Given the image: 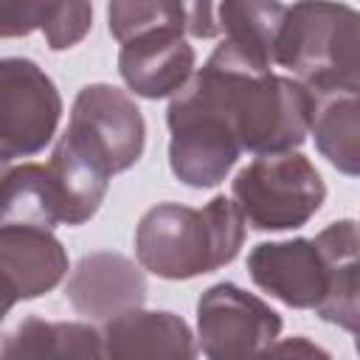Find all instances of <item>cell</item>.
<instances>
[{
    "label": "cell",
    "instance_id": "13",
    "mask_svg": "<svg viewBox=\"0 0 360 360\" xmlns=\"http://www.w3.org/2000/svg\"><path fill=\"white\" fill-rule=\"evenodd\" d=\"M0 357H56V360H98L101 329L79 321H42L25 318L6 340L0 343Z\"/></svg>",
    "mask_w": 360,
    "mask_h": 360
},
{
    "label": "cell",
    "instance_id": "3",
    "mask_svg": "<svg viewBox=\"0 0 360 360\" xmlns=\"http://www.w3.org/2000/svg\"><path fill=\"white\" fill-rule=\"evenodd\" d=\"M360 17L338 0H295L281 20L273 65L309 93L360 90Z\"/></svg>",
    "mask_w": 360,
    "mask_h": 360
},
{
    "label": "cell",
    "instance_id": "8",
    "mask_svg": "<svg viewBox=\"0 0 360 360\" xmlns=\"http://www.w3.org/2000/svg\"><path fill=\"white\" fill-rule=\"evenodd\" d=\"M281 335V315L259 295L219 281L197 301V352L214 360L264 354Z\"/></svg>",
    "mask_w": 360,
    "mask_h": 360
},
{
    "label": "cell",
    "instance_id": "6",
    "mask_svg": "<svg viewBox=\"0 0 360 360\" xmlns=\"http://www.w3.org/2000/svg\"><path fill=\"white\" fill-rule=\"evenodd\" d=\"M59 141L112 177L141 160L146 146V124L132 96H127L121 87L96 82L76 93L68 129L59 135Z\"/></svg>",
    "mask_w": 360,
    "mask_h": 360
},
{
    "label": "cell",
    "instance_id": "1",
    "mask_svg": "<svg viewBox=\"0 0 360 360\" xmlns=\"http://www.w3.org/2000/svg\"><path fill=\"white\" fill-rule=\"evenodd\" d=\"M357 222L338 219L315 239L259 242L248 253V273L259 290L292 309H315L321 321L357 335Z\"/></svg>",
    "mask_w": 360,
    "mask_h": 360
},
{
    "label": "cell",
    "instance_id": "18",
    "mask_svg": "<svg viewBox=\"0 0 360 360\" xmlns=\"http://www.w3.org/2000/svg\"><path fill=\"white\" fill-rule=\"evenodd\" d=\"M107 22L118 42L155 31H186L180 0H107Z\"/></svg>",
    "mask_w": 360,
    "mask_h": 360
},
{
    "label": "cell",
    "instance_id": "24",
    "mask_svg": "<svg viewBox=\"0 0 360 360\" xmlns=\"http://www.w3.org/2000/svg\"><path fill=\"white\" fill-rule=\"evenodd\" d=\"M0 174H3V163H0Z\"/></svg>",
    "mask_w": 360,
    "mask_h": 360
},
{
    "label": "cell",
    "instance_id": "16",
    "mask_svg": "<svg viewBox=\"0 0 360 360\" xmlns=\"http://www.w3.org/2000/svg\"><path fill=\"white\" fill-rule=\"evenodd\" d=\"M287 6L281 0H222L217 25L219 37L253 62L273 68V48Z\"/></svg>",
    "mask_w": 360,
    "mask_h": 360
},
{
    "label": "cell",
    "instance_id": "12",
    "mask_svg": "<svg viewBox=\"0 0 360 360\" xmlns=\"http://www.w3.org/2000/svg\"><path fill=\"white\" fill-rule=\"evenodd\" d=\"M101 349L104 357L112 360H132V357H169L183 360L194 357V335L188 323L166 309H127L101 326Z\"/></svg>",
    "mask_w": 360,
    "mask_h": 360
},
{
    "label": "cell",
    "instance_id": "10",
    "mask_svg": "<svg viewBox=\"0 0 360 360\" xmlns=\"http://www.w3.org/2000/svg\"><path fill=\"white\" fill-rule=\"evenodd\" d=\"M68 276V250L45 228L0 225V287L14 301L39 298Z\"/></svg>",
    "mask_w": 360,
    "mask_h": 360
},
{
    "label": "cell",
    "instance_id": "9",
    "mask_svg": "<svg viewBox=\"0 0 360 360\" xmlns=\"http://www.w3.org/2000/svg\"><path fill=\"white\" fill-rule=\"evenodd\" d=\"M65 298L79 315L104 323L127 309L143 307L146 278L132 259L98 250L76 262L65 281Z\"/></svg>",
    "mask_w": 360,
    "mask_h": 360
},
{
    "label": "cell",
    "instance_id": "5",
    "mask_svg": "<svg viewBox=\"0 0 360 360\" xmlns=\"http://www.w3.org/2000/svg\"><path fill=\"white\" fill-rule=\"evenodd\" d=\"M231 200L253 231H295L321 211L326 186L312 160L290 149L259 155L239 169Z\"/></svg>",
    "mask_w": 360,
    "mask_h": 360
},
{
    "label": "cell",
    "instance_id": "19",
    "mask_svg": "<svg viewBox=\"0 0 360 360\" xmlns=\"http://www.w3.org/2000/svg\"><path fill=\"white\" fill-rule=\"evenodd\" d=\"M39 28L51 51H68L90 34L93 3L90 0H51L42 14Z\"/></svg>",
    "mask_w": 360,
    "mask_h": 360
},
{
    "label": "cell",
    "instance_id": "4",
    "mask_svg": "<svg viewBox=\"0 0 360 360\" xmlns=\"http://www.w3.org/2000/svg\"><path fill=\"white\" fill-rule=\"evenodd\" d=\"M166 124L172 174L188 188L219 186L242 155L219 82L205 65L172 93Z\"/></svg>",
    "mask_w": 360,
    "mask_h": 360
},
{
    "label": "cell",
    "instance_id": "20",
    "mask_svg": "<svg viewBox=\"0 0 360 360\" xmlns=\"http://www.w3.org/2000/svg\"><path fill=\"white\" fill-rule=\"evenodd\" d=\"M51 0H0V39L28 37L39 28Z\"/></svg>",
    "mask_w": 360,
    "mask_h": 360
},
{
    "label": "cell",
    "instance_id": "15",
    "mask_svg": "<svg viewBox=\"0 0 360 360\" xmlns=\"http://www.w3.org/2000/svg\"><path fill=\"white\" fill-rule=\"evenodd\" d=\"M62 202L53 174L42 163H22L0 174V225H31L53 231Z\"/></svg>",
    "mask_w": 360,
    "mask_h": 360
},
{
    "label": "cell",
    "instance_id": "17",
    "mask_svg": "<svg viewBox=\"0 0 360 360\" xmlns=\"http://www.w3.org/2000/svg\"><path fill=\"white\" fill-rule=\"evenodd\" d=\"M48 169L53 174L56 191H59L62 225L90 222L107 197L110 177L104 172H98L93 163H87L84 158H79L76 152H70L62 141H56Z\"/></svg>",
    "mask_w": 360,
    "mask_h": 360
},
{
    "label": "cell",
    "instance_id": "21",
    "mask_svg": "<svg viewBox=\"0 0 360 360\" xmlns=\"http://www.w3.org/2000/svg\"><path fill=\"white\" fill-rule=\"evenodd\" d=\"M180 6H183L186 34H191L197 39H214V37H219L217 14H219L222 0H180Z\"/></svg>",
    "mask_w": 360,
    "mask_h": 360
},
{
    "label": "cell",
    "instance_id": "11",
    "mask_svg": "<svg viewBox=\"0 0 360 360\" xmlns=\"http://www.w3.org/2000/svg\"><path fill=\"white\" fill-rule=\"evenodd\" d=\"M197 53L177 31H155L121 42L118 73L141 98H166L177 93L194 73Z\"/></svg>",
    "mask_w": 360,
    "mask_h": 360
},
{
    "label": "cell",
    "instance_id": "22",
    "mask_svg": "<svg viewBox=\"0 0 360 360\" xmlns=\"http://www.w3.org/2000/svg\"><path fill=\"white\" fill-rule=\"evenodd\" d=\"M264 354H307V357H315V354H321V357H329V352H323V349H318V346H312L307 338H292V340H284V343H273Z\"/></svg>",
    "mask_w": 360,
    "mask_h": 360
},
{
    "label": "cell",
    "instance_id": "7",
    "mask_svg": "<svg viewBox=\"0 0 360 360\" xmlns=\"http://www.w3.org/2000/svg\"><path fill=\"white\" fill-rule=\"evenodd\" d=\"M62 96L53 79L25 56L0 59V163L42 152L59 127Z\"/></svg>",
    "mask_w": 360,
    "mask_h": 360
},
{
    "label": "cell",
    "instance_id": "23",
    "mask_svg": "<svg viewBox=\"0 0 360 360\" xmlns=\"http://www.w3.org/2000/svg\"><path fill=\"white\" fill-rule=\"evenodd\" d=\"M14 304H17V301H11V295H8V292L0 287V323L6 321V315L11 312V307H14Z\"/></svg>",
    "mask_w": 360,
    "mask_h": 360
},
{
    "label": "cell",
    "instance_id": "14",
    "mask_svg": "<svg viewBox=\"0 0 360 360\" xmlns=\"http://www.w3.org/2000/svg\"><path fill=\"white\" fill-rule=\"evenodd\" d=\"M360 90H335V93H312V118L309 132L315 135L318 152L346 177H357L360 172Z\"/></svg>",
    "mask_w": 360,
    "mask_h": 360
},
{
    "label": "cell",
    "instance_id": "2",
    "mask_svg": "<svg viewBox=\"0 0 360 360\" xmlns=\"http://www.w3.org/2000/svg\"><path fill=\"white\" fill-rule=\"evenodd\" d=\"M245 245V217L217 194L202 208L180 202L152 205L135 228V256L158 278L186 281L231 264Z\"/></svg>",
    "mask_w": 360,
    "mask_h": 360
}]
</instances>
